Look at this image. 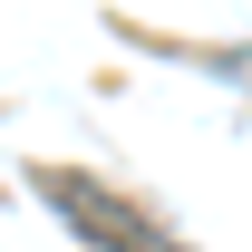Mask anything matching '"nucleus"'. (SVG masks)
<instances>
[{
  "label": "nucleus",
  "mask_w": 252,
  "mask_h": 252,
  "mask_svg": "<svg viewBox=\"0 0 252 252\" xmlns=\"http://www.w3.org/2000/svg\"><path fill=\"white\" fill-rule=\"evenodd\" d=\"M39 204H49V214H68V233H78V243H97V252H185L156 214H136L126 194L88 185V175H68V165H59V175H39Z\"/></svg>",
  "instance_id": "nucleus-1"
}]
</instances>
